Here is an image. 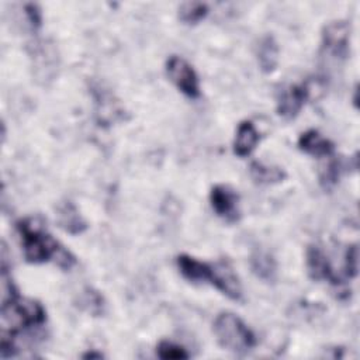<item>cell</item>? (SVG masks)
<instances>
[{"instance_id": "obj_1", "label": "cell", "mask_w": 360, "mask_h": 360, "mask_svg": "<svg viewBox=\"0 0 360 360\" xmlns=\"http://www.w3.org/2000/svg\"><path fill=\"white\" fill-rule=\"evenodd\" d=\"M24 257L28 263L39 264L53 260L62 269H70L75 257L63 249L44 228L37 218H24L17 222Z\"/></svg>"}, {"instance_id": "obj_2", "label": "cell", "mask_w": 360, "mask_h": 360, "mask_svg": "<svg viewBox=\"0 0 360 360\" xmlns=\"http://www.w3.org/2000/svg\"><path fill=\"white\" fill-rule=\"evenodd\" d=\"M214 333L219 346L235 354H246L256 345L252 329L232 312H221L215 318Z\"/></svg>"}, {"instance_id": "obj_3", "label": "cell", "mask_w": 360, "mask_h": 360, "mask_svg": "<svg viewBox=\"0 0 360 360\" xmlns=\"http://www.w3.org/2000/svg\"><path fill=\"white\" fill-rule=\"evenodd\" d=\"M166 75L170 82L188 98H198L201 94L200 82L195 70L193 66L181 56L172 55L167 58L166 65Z\"/></svg>"}, {"instance_id": "obj_4", "label": "cell", "mask_w": 360, "mask_h": 360, "mask_svg": "<svg viewBox=\"0 0 360 360\" xmlns=\"http://www.w3.org/2000/svg\"><path fill=\"white\" fill-rule=\"evenodd\" d=\"M350 44V24L346 21H332L322 31V51L333 59H345Z\"/></svg>"}, {"instance_id": "obj_5", "label": "cell", "mask_w": 360, "mask_h": 360, "mask_svg": "<svg viewBox=\"0 0 360 360\" xmlns=\"http://www.w3.org/2000/svg\"><path fill=\"white\" fill-rule=\"evenodd\" d=\"M210 202L215 214L228 224H235L240 218L239 195L226 184H217L210 191Z\"/></svg>"}, {"instance_id": "obj_6", "label": "cell", "mask_w": 360, "mask_h": 360, "mask_svg": "<svg viewBox=\"0 0 360 360\" xmlns=\"http://www.w3.org/2000/svg\"><path fill=\"white\" fill-rule=\"evenodd\" d=\"M309 96L311 87L308 82L301 84H291L283 89L277 97V114L284 120H294L305 105Z\"/></svg>"}, {"instance_id": "obj_7", "label": "cell", "mask_w": 360, "mask_h": 360, "mask_svg": "<svg viewBox=\"0 0 360 360\" xmlns=\"http://www.w3.org/2000/svg\"><path fill=\"white\" fill-rule=\"evenodd\" d=\"M307 271L314 281H329L333 285H339L342 280L335 274L328 256L319 246H309L307 249Z\"/></svg>"}, {"instance_id": "obj_8", "label": "cell", "mask_w": 360, "mask_h": 360, "mask_svg": "<svg viewBox=\"0 0 360 360\" xmlns=\"http://www.w3.org/2000/svg\"><path fill=\"white\" fill-rule=\"evenodd\" d=\"M210 284L214 285L232 301L242 300L243 291L240 281L226 262H218L212 264V277Z\"/></svg>"}, {"instance_id": "obj_9", "label": "cell", "mask_w": 360, "mask_h": 360, "mask_svg": "<svg viewBox=\"0 0 360 360\" xmlns=\"http://www.w3.org/2000/svg\"><path fill=\"white\" fill-rule=\"evenodd\" d=\"M180 274L191 283H211L212 264L197 260L188 255H180L176 259Z\"/></svg>"}, {"instance_id": "obj_10", "label": "cell", "mask_w": 360, "mask_h": 360, "mask_svg": "<svg viewBox=\"0 0 360 360\" xmlns=\"http://www.w3.org/2000/svg\"><path fill=\"white\" fill-rule=\"evenodd\" d=\"M298 149L314 158H326L333 153L335 145L318 131L308 129L300 135Z\"/></svg>"}, {"instance_id": "obj_11", "label": "cell", "mask_w": 360, "mask_h": 360, "mask_svg": "<svg viewBox=\"0 0 360 360\" xmlns=\"http://www.w3.org/2000/svg\"><path fill=\"white\" fill-rule=\"evenodd\" d=\"M259 141L260 134L255 124L249 120H245L238 125L233 139V153L239 158H246L256 149Z\"/></svg>"}, {"instance_id": "obj_12", "label": "cell", "mask_w": 360, "mask_h": 360, "mask_svg": "<svg viewBox=\"0 0 360 360\" xmlns=\"http://www.w3.org/2000/svg\"><path fill=\"white\" fill-rule=\"evenodd\" d=\"M56 219L59 226L70 235H80L87 229V222L70 201H63L58 205Z\"/></svg>"}, {"instance_id": "obj_13", "label": "cell", "mask_w": 360, "mask_h": 360, "mask_svg": "<svg viewBox=\"0 0 360 360\" xmlns=\"http://www.w3.org/2000/svg\"><path fill=\"white\" fill-rule=\"evenodd\" d=\"M257 63L263 73H270L278 63V45L271 35H266L260 39L256 49Z\"/></svg>"}, {"instance_id": "obj_14", "label": "cell", "mask_w": 360, "mask_h": 360, "mask_svg": "<svg viewBox=\"0 0 360 360\" xmlns=\"http://www.w3.org/2000/svg\"><path fill=\"white\" fill-rule=\"evenodd\" d=\"M250 267L253 274L266 283H273L277 277V263L269 252H255L250 256Z\"/></svg>"}, {"instance_id": "obj_15", "label": "cell", "mask_w": 360, "mask_h": 360, "mask_svg": "<svg viewBox=\"0 0 360 360\" xmlns=\"http://www.w3.org/2000/svg\"><path fill=\"white\" fill-rule=\"evenodd\" d=\"M250 177L257 184H276L287 177V173L280 166L264 165L262 162H252L249 166Z\"/></svg>"}, {"instance_id": "obj_16", "label": "cell", "mask_w": 360, "mask_h": 360, "mask_svg": "<svg viewBox=\"0 0 360 360\" xmlns=\"http://www.w3.org/2000/svg\"><path fill=\"white\" fill-rule=\"evenodd\" d=\"M208 14V6L201 1H187L179 7V18L184 24L194 25L204 20Z\"/></svg>"}, {"instance_id": "obj_17", "label": "cell", "mask_w": 360, "mask_h": 360, "mask_svg": "<svg viewBox=\"0 0 360 360\" xmlns=\"http://www.w3.org/2000/svg\"><path fill=\"white\" fill-rule=\"evenodd\" d=\"M79 305H80L86 312L91 314V315H96V316L101 315V314L104 312V307H105L103 295H101L98 291H96V290H93V288H90V287H87V288L83 291V294L80 295V298H79Z\"/></svg>"}, {"instance_id": "obj_18", "label": "cell", "mask_w": 360, "mask_h": 360, "mask_svg": "<svg viewBox=\"0 0 360 360\" xmlns=\"http://www.w3.org/2000/svg\"><path fill=\"white\" fill-rule=\"evenodd\" d=\"M158 357L163 360H179V359H187L188 353L186 349L180 345H176L169 340H162L156 347Z\"/></svg>"}, {"instance_id": "obj_19", "label": "cell", "mask_w": 360, "mask_h": 360, "mask_svg": "<svg viewBox=\"0 0 360 360\" xmlns=\"http://www.w3.org/2000/svg\"><path fill=\"white\" fill-rule=\"evenodd\" d=\"M342 163L340 160L335 159V160H330L326 167L319 174V181H321V186L325 188V190H329L332 188L338 181H339V177H340V173H342Z\"/></svg>"}, {"instance_id": "obj_20", "label": "cell", "mask_w": 360, "mask_h": 360, "mask_svg": "<svg viewBox=\"0 0 360 360\" xmlns=\"http://www.w3.org/2000/svg\"><path fill=\"white\" fill-rule=\"evenodd\" d=\"M359 250L356 245H352L347 248L345 255V274L349 278H354L357 276V267H359Z\"/></svg>"}, {"instance_id": "obj_21", "label": "cell", "mask_w": 360, "mask_h": 360, "mask_svg": "<svg viewBox=\"0 0 360 360\" xmlns=\"http://www.w3.org/2000/svg\"><path fill=\"white\" fill-rule=\"evenodd\" d=\"M24 10H25V15H27L31 27L34 30H38L42 22V14H41V10L38 8V6L34 3H28L24 6Z\"/></svg>"}, {"instance_id": "obj_22", "label": "cell", "mask_w": 360, "mask_h": 360, "mask_svg": "<svg viewBox=\"0 0 360 360\" xmlns=\"http://www.w3.org/2000/svg\"><path fill=\"white\" fill-rule=\"evenodd\" d=\"M82 357H83V359H101V357H103V354H101L100 352H94V350H91V352L84 353Z\"/></svg>"}]
</instances>
